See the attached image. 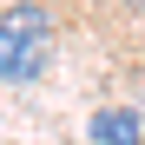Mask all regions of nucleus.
<instances>
[{
  "label": "nucleus",
  "instance_id": "obj_1",
  "mask_svg": "<svg viewBox=\"0 0 145 145\" xmlns=\"http://www.w3.org/2000/svg\"><path fill=\"white\" fill-rule=\"evenodd\" d=\"M53 59V20L46 7H7L0 13V79L7 86H27L46 72Z\"/></svg>",
  "mask_w": 145,
  "mask_h": 145
},
{
  "label": "nucleus",
  "instance_id": "obj_2",
  "mask_svg": "<svg viewBox=\"0 0 145 145\" xmlns=\"http://www.w3.org/2000/svg\"><path fill=\"white\" fill-rule=\"evenodd\" d=\"M92 145H145V119L132 106H99L92 112V125H86Z\"/></svg>",
  "mask_w": 145,
  "mask_h": 145
}]
</instances>
